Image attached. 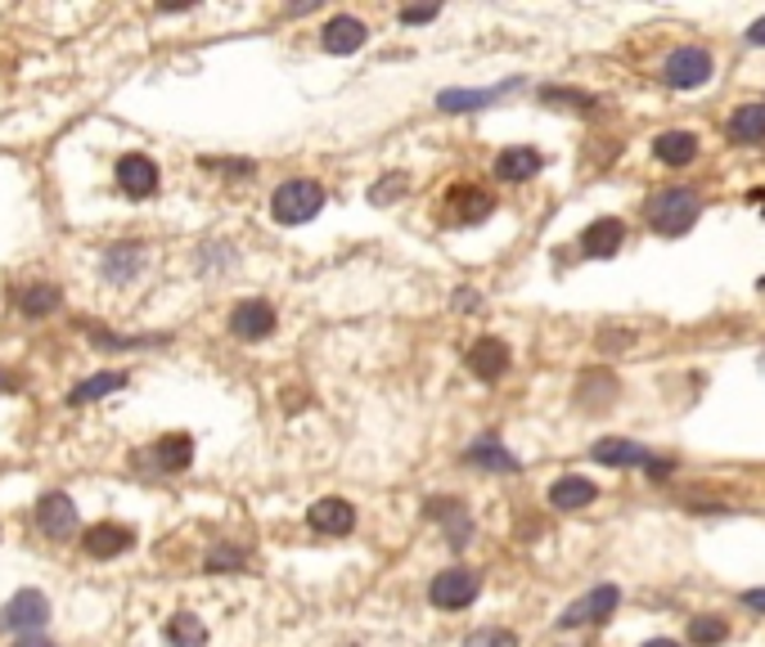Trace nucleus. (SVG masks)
<instances>
[{"mask_svg":"<svg viewBox=\"0 0 765 647\" xmlns=\"http://www.w3.org/2000/svg\"><path fill=\"white\" fill-rule=\"evenodd\" d=\"M599 342H603V352H612V346H627V342H631V333H603Z\"/></svg>","mask_w":765,"mask_h":647,"instance_id":"39","label":"nucleus"},{"mask_svg":"<svg viewBox=\"0 0 765 647\" xmlns=\"http://www.w3.org/2000/svg\"><path fill=\"white\" fill-rule=\"evenodd\" d=\"M244 567V554L239 549H212L208 554V571H239Z\"/></svg>","mask_w":765,"mask_h":647,"instance_id":"34","label":"nucleus"},{"mask_svg":"<svg viewBox=\"0 0 765 647\" xmlns=\"http://www.w3.org/2000/svg\"><path fill=\"white\" fill-rule=\"evenodd\" d=\"M14 647H55V643H51V638H32V634H27V638H19Z\"/></svg>","mask_w":765,"mask_h":647,"instance_id":"42","label":"nucleus"},{"mask_svg":"<svg viewBox=\"0 0 765 647\" xmlns=\"http://www.w3.org/2000/svg\"><path fill=\"white\" fill-rule=\"evenodd\" d=\"M428 517H437V522L446 526V535H451L455 549H464V544L473 539V522H468V513H464L459 500H428Z\"/></svg>","mask_w":765,"mask_h":647,"instance_id":"24","label":"nucleus"},{"mask_svg":"<svg viewBox=\"0 0 765 647\" xmlns=\"http://www.w3.org/2000/svg\"><path fill=\"white\" fill-rule=\"evenodd\" d=\"M617 391H621V382L608 369H590V373L577 378V405L590 410V414H603L617 401Z\"/></svg>","mask_w":765,"mask_h":647,"instance_id":"17","label":"nucleus"},{"mask_svg":"<svg viewBox=\"0 0 765 647\" xmlns=\"http://www.w3.org/2000/svg\"><path fill=\"white\" fill-rule=\"evenodd\" d=\"M230 333L244 337V342H262V337L275 333V311L266 302H257V297H253V302H239L230 311Z\"/></svg>","mask_w":765,"mask_h":647,"instance_id":"14","label":"nucleus"},{"mask_svg":"<svg viewBox=\"0 0 765 647\" xmlns=\"http://www.w3.org/2000/svg\"><path fill=\"white\" fill-rule=\"evenodd\" d=\"M167 643L171 647H203L208 643V625L195 616V612H176L167 621Z\"/></svg>","mask_w":765,"mask_h":647,"instance_id":"27","label":"nucleus"},{"mask_svg":"<svg viewBox=\"0 0 765 647\" xmlns=\"http://www.w3.org/2000/svg\"><path fill=\"white\" fill-rule=\"evenodd\" d=\"M653 158L666 167H689L698 158V135L694 131H662L653 140Z\"/></svg>","mask_w":765,"mask_h":647,"instance_id":"20","label":"nucleus"},{"mask_svg":"<svg viewBox=\"0 0 765 647\" xmlns=\"http://www.w3.org/2000/svg\"><path fill=\"white\" fill-rule=\"evenodd\" d=\"M365 36H369V27H365L361 19H352V14L329 19V23H324V32H320V41H324L329 55H352V49H361V45H365Z\"/></svg>","mask_w":765,"mask_h":647,"instance_id":"19","label":"nucleus"},{"mask_svg":"<svg viewBox=\"0 0 765 647\" xmlns=\"http://www.w3.org/2000/svg\"><path fill=\"white\" fill-rule=\"evenodd\" d=\"M496 212V198L487 189H473V185H455L451 198H446V221L451 225H477Z\"/></svg>","mask_w":765,"mask_h":647,"instance_id":"7","label":"nucleus"},{"mask_svg":"<svg viewBox=\"0 0 765 647\" xmlns=\"http://www.w3.org/2000/svg\"><path fill=\"white\" fill-rule=\"evenodd\" d=\"M621 243H627V225H621L617 216H599V221H590L586 234H581V253L595 257V261H608V257H617Z\"/></svg>","mask_w":765,"mask_h":647,"instance_id":"15","label":"nucleus"},{"mask_svg":"<svg viewBox=\"0 0 765 647\" xmlns=\"http://www.w3.org/2000/svg\"><path fill=\"white\" fill-rule=\"evenodd\" d=\"M437 19V5H419V10H401V23H428Z\"/></svg>","mask_w":765,"mask_h":647,"instance_id":"37","label":"nucleus"},{"mask_svg":"<svg viewBox=\"0 0 765 647\" xmlns=\"http://www.w3.org/2000/svg\"><path fill=\"white\" fill-rule=\"evenodd\" d=\"M747 41H752V45H765V19H756V23L747 27Z\"/></svg>","mask_w":765,"mask_h":647,"instance_id":"40","label":"nucleus"},{"mask_svg":"<svg viewBox=\"0 0 765 647\" xmlns=\"http://www.w3.org/2000/svg\"><path fill=\"white\" fill-rule=\"evenodd\" d=\"M477 593H483V580H477L473 571H464V567H451V571L433 576V584H428V599H433V607H442V612H464Z\"/></svg>","mask_w":765,"mask_h":647,"instance_id":"4","label":"nucleus"},{"mask_svg":"<svg viewBox=\"0 0 765 647\" xmlns=\"http://www.w3.org/2000/svg\"><path fill=\"white\" fill-rule=\"evenodd\" d=\"M617 603H621V589L617 584H595L586 599H577L563 616H558V625L563 629H577V625H599V621H608L612 612H617Z\"/></svg>","mask_w":765,"mask_h":647,"instance_id":"6","label":"nucleus"},{"mask_svg":"<svg viewBox=\"0 0 765 647\" xmlns=\"http://www.w3.org/2000/svg\"><path fill=\"white\" fill-rule=\"evenodd\" d=\"M541 167H545L541 148H532V144H513V148H505V154L496 158V180L522 185V180H532Z\"/></svg>","mask_w":765,"mask_h":647,"instance_id":"18","label":"nucleus"},{"mask_svg":"<svg viewBox=\"0 0 765 647\" xmlns=\"http://www.w3.org/2000/svg\"><path fill=\"white\" fill-rule=\"evenodd\" d=\"M401 193H406V176H401V171L382 176V185H374V189H369L374 203H392V198H401Z\"/></svg>","mask_w":765,"mask_h":647,"instance_id":"33","label":"nucleus"},{"mask_svg":"<svg viewBox=\"0 0 765 647\" xmlns=\"http://www.w3.org/2000/svg\"><path fill=\"white\" fill-rule=\"evenodd\" d=\"M725 634H730L725 616H711V612H702V616H694V621H689V643H694V647H716V643H725Z\"/></svg>","mask_w":765,"mask_h":647,"instance_id":"30","label":"nucleus"},{"mask_svg":"<svg viewBox=\"0 0 765 647\" xmlns=\"http://www.w3.org/2000/svg\"><path fill=\"white\" fill-rule=\"evenodd\" d=\"M140 266H145V247L140 243H118L104 253V279L109 283H131L140 275Z\"/></svg>","mask_w":765,"mask_h":647,"instance_id":"22","label":"nucleus"},{"mask_svg":"<svg viewBox=\"0 0 765 647\" xmlns=\"http://www.w3.org/2000/svg\"><path fill=\"white\" fill-rule=\"evenodd\" d=\"M118 189L131 198H149L158 193V163L145 154H122L118 158Z\"/></svg>","mask_w":765,"mask_h":647,"instance_id":"12","label":"nucleus"},{"mask_svg":"<svg viewBox=\"0 0 765 647\" xmlns=\"http://www.w3.org/2000/svg\"><path fill=\"white\" fill-rule=\"evenodd\" d=\"M743 607H752V612H765V589H747V593H743Z\"/></svg>","mask_w":765,"mask_h":647,"instance_id":"38","label":"nucleus"},{"mask_svg":"<svg viewBox=\"0 0 765 647\" xmlns=\"http://www.w3.org/2000/svg\"><path fill=\"white\" fill-rule=\"evenodd\" d=\"M135 544V531L131 526H118V522H100V526H90L86 531V539H81V549L90 554V558H118V554H126Z\"/></svg>","mask_w":765,"mask_h":647,"instance_id":"16","label":"nucleus"},{"mask_svg":"<svg viewBox=\"0 0 765 647\" xmlns=\"http://www.w3.org/2000/svg\"><path fill=\"white\" fill-rule=\"evenodd\" d=\"M59 302H64V292H59L55 283H32V288L19 292V306H23V315H32V320L59 311Z\"/></svg>","mask_w":765,"mask_h":647,"instance_id":"28","label":"nucleus"},{"mask_svg":"<svg viewBox=\"0 0 765 647\" xmlns=\"http://www.w3.org/2000/svg\"><path fill=\"white\" fill-rule=\"evenodd\" d=\"M672 468H676V459H662V455H653V464L644 468L648 477H657V481H666V477H672Z\"/></svg>","mask_w":765,"mask_h":647,"instance_id":"36","label":"nucleus"},{"mask_svg":"<svg viewBox=\"0 0 765 647\" xmlns=\"http://www.w3.org/2000/svg\"><path fill=\"white\" fill-rule=\"evenodd\" d=\"M140 464H154V472H185L189 464H195V440H189L185 432H171L163 440H154L145 455H140Z\"/></svg>","mask_w":765,"mask_h":647,"instance_id":"9","label":"nucleus"},{"mask_svg":"<svg viewBox=\"0 0 765 647\" xmlns=\"http://www.w3.org/2000/svg\"><path fill=\"white\" fill-rule=\"evenodd\" d=\"M122 387H126V373H95V378H86V382L73 387L68 401L73 405H90V401H104L109 391H122Z\"/></svg>","mask_w":765,"mask_h":647,"instance_id":"29","label":"nucleus"},{"mask_svg":"<svg viewBox=\"0 0 765 647\" xmlns=\"http://www.w3.org/2000/svg\"><path fill=\"white\" fill-rule=\"evenodd\" d=\"M45 621H51V599L45 593H36V589H23V593H14V599L5 603V612H0V629H14V634H32V629H41Z\"/></svg>","mask_w":765,"mask_h":647,"instance_id":"5","label":"nucleus"},{"mask_svg":"<svg viewBox=\"0 0 765 647\" xmlns=\"http://www.w3.org/2000/svg\"><path fill=\"white\" fill-rule=\"evenodd\" d=\"M505 90H509V86H496V90H442V94H437V109H446V113H473V109L496 104Z\"/></svg>","mask_w":765,"mask_h":647,"instance_id":"26","label":"nucleus"},{"mask_svg":"<svg viewBox=\"0 0 765 647\" xmlns=\"http://www.w3.org/2000/svg\"><path fill=\"white\" fill-rule=\"evenodd\" d=\"M36 526L51 535V539H68V535L77 531V504L68 500L64 490L41 494V504H36Z\"/></svg>","mask_w":765,"mask_h":647,"instance_id":"8","label":"nucleus"},{"mask_svg":"<svg viewBox=\"0 0 765 647\" xmlns=\"http://www.w3.org/2000/svg\"><path fill=\"white\" fill-rule=\"evenodd\" d=\"M464 647H518V638L509 629H477L464 638Z\"/></svg>","mask_w":765,"mask_h":647,"instance_id":"32","label":"nucleus"},{"mask_svg":"<svg viewBox=\"0 0 765 647\" xmlns=\"http://www.w3.org/2000/svg\"><path fill=\"white\" fill-rule=\"evenodd\" d=\"M702 216V198L694 189H662L648 198V208H644V221L648 230L666 234V238H676L685 230H694V221Z\"/></svg>","mask_w":765,"mask_h":647,"instance_id":"1","label":"nucleus"},{"mask_svg":"<svg viewBox=\"0 0 765 647\" xmlns=\"http://www.w3.org/2000/svg\"><path fill=\"white\" fill-rule=\"evenodd\" d=\"M509 342H500V337H477L473 346H468V369H473V378H483V382H496V378H505L509 373Z\"/></svg>","mask_w":765,"mask_h":647,"instance_id":"11","label":"nucleus"},{"mask_svg":"<svg viewBox=\"0 0 765 647\" xmlns=\"http://www.w3.org/2000/svg\"><path fill=\"white\" fill-rule=\"evenodd\" d=\"M711 55L702 45H680V49H672V55L662 59V81L672 86V90H698V86H707L711 81Z\"/></svg>","mask_w":765,"mask_h":647,"instance_id":"3","label":"nucleus"},{"mask_svg":"<svg viewBox=\"0 0 765 647\" xmlns=\"http://www.w3.org/2000/svg\"><path fill=\"white\" fill-rule=\"evenodd\" d=\"M725 131L734 144H761L765 140V104H739Z\"/></svg>","mask_w":765,"mask_h":647,"instance_id":"25","label":"nucleus"},{"mask_svg":"<svg viewBox=\"0 0 765 647\" xmlns=\"http://www.w3.org/2000/svg\"><path fill=\"white\" fill-rule=\"evenodd\" d=\"M595 486L586 481V477H558L554 486H550V504L558 509V513H577V509H586V504H595Z\"/></svg>","mask_w":765,"mask_h":647,"instance_id":"23","label":"nucleus"},{"mask_svg":"<svg viewBox=\"0 0 765 647\" xmlns=\"http://www.w3.org/2000/svg\"><path fill=\"white\" fill-rule=\"evenodd\" d=\"M203 167H212V171H230V176H253V171H257L253 163H217V158H208Z\"/></svg>","mask_w":765,"mask_h":647,"instance_id":"35","label":"nucleus"},{"mask_svg":"<svg viewBox=\"0 0 765 647\" xmlns=\"http://www.w3.org/2000/svg\"><path fill=\"white\" fill-rule=\"evenodd\" d=\"M644 647H680L676 638H653V643H644Z\"/></svg>","mask_w":765,"mask_h":647,"instance_id":"43","label":"nucleus"},{"mask_svg":"<svg viewBox=\"0 0 765 647\" xmlns=\"http://www.w3.org/2000/svg\"><path fill=\"white\" fill-rule=\"evenodd\" d=\"M19 387V378L10 373V369H0V395H5V391H14Z\"/></svg>","mask_w":765,"mask_h":647,"instance_id":"41","label":"nucleus"},{"mask_svg":"<svg viewBox=\"0 0 765 647\" xmlns=\"http://www.w3.org/2000/svg\"><path fill=\"white\" fill-rule=\"evenodd\" d=\"M324 208V185L311 180V176H298V180H284L270 198V212L279 225H307L311 216H320Z\"/></svg>","mask_w":765,"mask_h":647,"instance_id":"2","label":"nucleus"},{"mask_svg":"<svg viewBox=\"0 0 765 647\" xmlns=\"http://www.w3.org/2000/svg\"><path fill=\"white\" fill-rule=\"evenodd\" d=\"M595 459L608 464V468H648V464H653V455L644 450V445H635V440H617V436H608V440L595 445Z\"/></svg>","mask_w":765,"mask_h":647,"instance_id":"21","label":"nucleus"},{"mask_svg":"<svg viewBox=\"0 0 765 647\" xmlns=\"http://www.w3.org/2000/svg\"><path fill=\"white\" fill-rule=\"evenodd\" d=\"M307 522H311V531H320V535H352L356 509H352L347 500H339V494H324V500H315V504L307 509Z\"/></svg>","mask_w":765,"mask_h":647,"instance_id":"13","label":"nucleus"},{"mask_svg":"<svg viewBox=\"0 0 765 647\" xmlns=\"http://www.w3.org/2000/svg\"><path fill=\"white\" fill-rule=\"evenodd\" d=\"M541 99H545V104H572L577 113H590L595 109V99L581 94V90H541Z\"/></svg>","mask_w":765,"mask_h":647,"instance_id":"31","label":"nucleus"},{"mask_svg":"<svg viewBox=\"0 0 765 647\" xmlns=\"http://www.w3.org/2000/svg\"><path fill=\"white\" fill-rule=\"evenodd\" d=\"M464 464H468V468H483V472H522L518 455L505 450V440H500L496 432H483V436H477L468 450H464Z\"/></svg>","mask_w":765,"mask_h":647,"instance_id":"10","label":"nucleus"}]
</instances>
